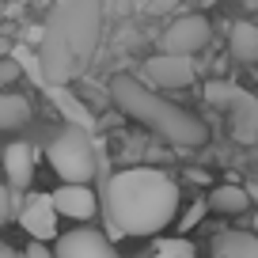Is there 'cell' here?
Returning a JSON list of instances; mask_svg holds the SVG:
<instances>
[{"instance_id":"19","label":"cell","mask_w":258,"mask_h":258,"mask_svg":"<svg viewBox=\"0 0 258 258\" xmlns=\"http://www.w3.org/2000/svg\"><path fill=\"white\" fill-rule=\"evenodd\" d=\"M232 91H235V84H228V80H209V84H205V103H213V106H228Z\"/></svg>"},{"instance_id":"23","label":"cell","mask_w":258,"mask_h":258,"mask_svg":"<svg viewBox=\"0 0 258 258\" xmlns=\"http://www.w3.org/2000/svg\"><path fill=\"white\" fill-rule=\"evenodd\" d=\"M19 258H53V254H49V250L42 247V243H31V247H27V250H23Z\"/></svg>"},{"instance_id":"20","label":"cell","mask_w":258,"mask_h":258,"mask_svg":"<svg viewBox=\"0 0 258 258\" xmlns=\"http://www.w3.org/2000/svg\"><path fill=\"white\" fill-rule=\"evenodd\" d=\"M16 209H19V198L8 190V186H0V224L8 217H16Z\"/></svg>"},{"instance_id":"15","label":"cell","mask_w":258,"mask_h":258,"mask_svg":"<svg viewBox=\"0 0 258 258\" xmlns=\"http://www.w3.org/2000/svg\"><path fill=\"white\" fill-rule=\"evenodd\" d=\"M31 121V103L16 91H0V129H19Z\"/></svg>"},{"instance_id":"21","label":"cell","mask_w":258,"mask_h":258,"mask_svg":"<svg viewBox=\"0 0 258 258\" xmlns=\"http://www.w3.org/2000/svg\"><path fill=\"white\" fill-rule=\"evenodd\" d=\"M202 217H205V205H202V202H198V205H190V213H186V217H182V232H190V228L198 224V220H202Z\"/></svg>"},{"instance_id":"14","label":"cell","mask_w":258,"mask_h":258,"mask_svg":"<svg viewBox=\"0 0 258 258\" xmlns=\"http://www.w3.org/2000/svg\"><path fill=\"white\" fill-rule=\"evenodd\" d=\"M247 205H250V194L243 190V186H235V182H224V186H217V190L209 194L205 209L224 213V217H235V213H247Z\"/></svg>"},{"instance_id":"11","label":"cell","mask_w":258,"mask_h":258,"mask_svg":"<svg viewBox=\"0 0 258 258\" xmlns=\"http://www.w3.org/2000/svg\"><path fill=\"white\" fill-rule=\"evenodd\" d=\"M42 91H46V99L57 106V114L69 121V129H80V133H91V129H95V118H91L88 103L76 99L69 88H61V84H46Z\"/></svg>"},{"instance_id":"2","label":"cell","mask_w":258,"mask_h":258,"mask_svg":"<svg viewBox=\"0 0 258 258\" xmlns=\"http://www.w3.org/2000/svg\"><path fill=\"white\" fill-rule=\"evenodd\" d=\"M103 31V0H57L46 19L38 64L46 84H69L88 69Z\"/></svg>"},{"instance_id":"17","label":"cell","mask_w":258,"mask_h":258,"mask_svg":"<svg viewBox=\"0 0 258 258\" xmlns=\"http://www.w3.org/2000/svg\"><path fill=\"white\" fill-rule=\"evenodd\" d=\"M12 61H16L19 73H27L38 88H46V76H42V64H38V53H34L31 46H16L12 49Z\"/></svg>"},{"instance_id":"5","label":"cell","mask_w":258,"mask_h":258,"mask_svg":"<svg viewBox=\"0 0 258 258\" xmlns=\"http://www.w3.org/2000/svg\"><path fill=\"white\" fill-rule=\"evenodd\" d=\"M209 34H213V27H209V19H205V16H182V19H175V23L163 31L160 53L190 57V53H198V49L209 42Z\"/></svg>"},{"instance_id":"25","label":"cell","mask_w":258,"mask_h":258,"mask_svg":"<svg viewBox=\"0 0 258 258\" xmlns=\"http://www.w3.org/2000/svg\"><path fill=\"white\" fill-rule=\"evenodd\" d=\"M0 19H4V0H0Z\"/></svg>"},{"instance_id":"6","label":"cell","mask_w":258,"mask_h":258,"mask_svg":"<svg viewBox=\"0 0 258 258\" xmlns=\"http://www.w3.org/2000/svg\"><path fill=\"white\" fill-rule=\"evenodd\" d=\"M19 224H23V232L31 235L34 243H42V247H46L49 239H57V213H53V205H49V194H31V198L19 202Z\"/></svg>"},{"instance_id":"13","label":"cell","mask_w":258,"mask_h":258,"mask_svg":"<svg viewBox=\"0 0 258 258\" xmlns=\"http://www.w3.org/2000/svg\"><path fill=\"white\" fill-rule=\"evenodd\" d=\"M213 258H258V239L250 232H220L213 239Z\"/></svg>"},{"instance_id":"1","label":"cell","mask_w":258,"mask_h":258,"mask_svg":"<svg viewBox=\"0 0 258 258\" xmlns=\"http://www.w3.org/2000/svg\"><path fill=\"white\" fill-rule=\"evenodd\" d=\"M103 205L114 235H156L178 213V182L160 167H129L106 178Z\"/></svg>"},{"instance_id":"22","label":"cell","mask_w":258,"mask_h":258,"mask_svg":"<svg viewBox=\"0 0 258 258\" xmlns=\"http://www.w3.org/2000/svg\"><path fill=\"white\" fill-rule=\"evenodd\" d=\"M16 76H19V69H16V61H12V57H8V61H0V84H12Z\"/></svg>"},{"instance_id":"7","label":"cell","mask_w":258,"mask_h":258,"mask_svg":"<svg viewBox=\"0 0 258 258\" xmlns=\"http://www.w3.org/2000/svg\"><path fill=\"white\" fill-rule=\"evenodd\" d=\"M57 258H121L114 243L95 228H73L57 235Z\"/></svg>"},{"instance_id":"12","label":"cell","mask_w":258,"mask_h":258,"mask_svg":"<svg viewBox=\"0 0 258 258\" xmlns=\"http://www.w3.org/2000/svg\"><path fill=\"white\" fill-rule=\"evenodd\" d=\"M4 175H8V190H23L34 178V145L16 141L4 148Z\"/></svg>"},{"instance_id":"16","label":"cell","mask_w":258,"mask_h":258,"mask_svg":"<svg viewBox=\"0 0 258 258\" xmlns=\"http://www.w3.org/2000/svg\"><path fill=\"white\" fill-rule=\"evenodd\" d=\"M232 57H239L243 64H250L258 57V27L254 23H235V31H232Z\"/></svg>"},{"instance_id":"9","label":"cell","mask_w":258,"mask_h":258,"mask_svg":"<svg viewBox=\"0 0 258 258\" xmlns=\"http://www.w3.org/2000/svg\"><path fill=\"white\" fill-rule=\"evenodd\" d=\"M224 110H228V118H232V133H235V141L250 145V141L258 137V99L250 95L247 88H235Z\"/></svg>"},{"instance_id":"24","label":"cell","mask_w":258,"mask_h":258,"mask_svg":"<svg viewBox=\"0 0 258 258\" xmlns=\"http://www.w3.org/2000/svg\"><path fill=\"white\" fill-rule=\"evenodd\" d=\"M0 258H19V254H16V250L8 247V243H0Z\"/></svg>"},{"instance_id":"18","label":"cell","mask_w":258,"mask_h":258,"mask_svg":"<svg viewBox=\"0 0 258 258\" xmlns=\"http://www.w3.org/2000/svg\"><path fill=\"white\" fill-rule=\"evenodd\" d=\"M141 258H198V250H194L190 239H160L148 254Z\"/></svg>"},{"instance_id":"8","label":"cell","mask_w":258,"mask_h":258,"mask_svg":"<svg viewBox=\"0 0 258 258\" xmlns=\"http://www.w3.org/2000/svg\"><path fill=\"white\" fill-rule=\"evenodd\" d=\"M145 76L156 84V88H190L194 84V61L190 57H171V53L148 57Z\"/></svg>"},{"instance_id":"4","label":"cell","mask_w":258,"mask_h":258,"mask_svg":"<svg viewBox=\"0 0 258 258\" xmlns=\"http://www.w3.org/2000/svg\"><path fill=\"white\" fill-rule=\"evenodd\" d=\"M49 167L64 178V186H88V178H95L99 171V145L91 133L64 129L49 145Z\"/></svg>"},{"instance_id":"10","label":"cell","mask_w":258,"mask_h":258,"mask_svg":"<svg viewBox=\"0 0 258 258\" xmlns=\"http://www.w3.org/2000/svg\"><path fill=\"white\" fill-rule=\"evenodd\" d=\"M49 205H53L57 217H73V220H91L99 209V198L91 194V186H61V190L49 194Z\"/></svg>"},{"instance_id":"3","label":"cell","mask_w":258,"mask_h":258,"mask_svg":"<svg viewBox=\"0 0 258 258\" xmlns=\"http://www.w3.org/2000/svg\"><path fill=\"white\" fill-rule=\"evenodd\" d=\"M110 99L125 118H133L137 125L152 129L156 137H163L175 152H190V148H202L209 141V129H205L202 118H194L178 103H167L163 95H156L152 88L137 84L133 76H114Z\"/></svg>"}]
</instances>
